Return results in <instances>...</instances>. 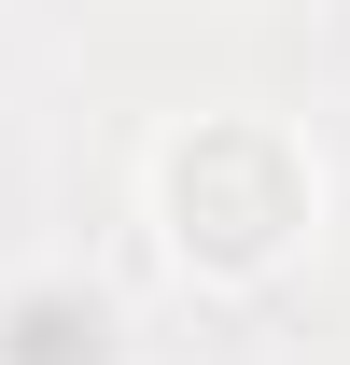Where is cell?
I'll use <instances>...</instances> for the list:
<instances>
[{
    "mask_svg": "<svg viewBox=\"0 0 350 365\" xmlns=\"http://www.w3.org/2000/svg\"><path fill=\"white\" fill-rule=\"evenodd\" d=\"M0 365H112V309L85 281H28L0 309Z\"/></svg>",
    "mask_w": 350,
    "mask_h": 365,
    "instance_id": "obj_1",
    "label": "cell"
}]
</instances>
